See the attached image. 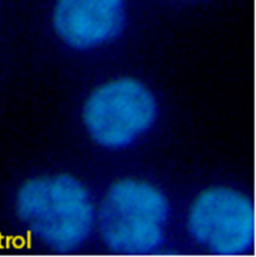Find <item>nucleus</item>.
Masks as SVG:
<instances>
[{"label":"nucleus","instance_id":"f257e3e1","mask_svg":"<svg viewBox=\"0 0 256 257\" xmlns=\"http://www.w3.org/2000/svg\"><path fill=\"white\" fill-rule=\"evenodd\" d=\"M16 210L28 232L59 252L78 248L95 224L90 193L69 175L26 182L18 191Z\"/></svg>","mask_w":256,"mask_h":257},{"label":"nucleus","instance_id":"f03ea898","mask_svg":"<svg viewBox=\"0 0 256 257\" xmlns=\"http://www.w3.org/2000/svg\"><path fill=\"white\" fill-rule=\"evenodd\" d=\"M169 215L166 198L146 182L124 179L116 183L99 212L105 244L123 254H145L160 247Z\"/></svg>","mask_w":256,"mask_h":257},{"label":"nucleus","instance_id":"7ed1b4c3","mask_svg":"<svg viewBox=\"0 0 256 257\" xmlns=\"http://www.w3.org/2000/svg\"><path fill=\"white\" fill-rule=\"evenodd\" d=\"M156 104L150 91L135 79L102 86L89 97L83 120L90 136L107 149H122L151 127Z\"/></svg>","mask_w":256,"mask_h":257},{"label":"nucleus","instance_id":"20e7f679","mask_svg":"<svg viewBox=\"0 0 256 257\" xmlns=\"http://www.w3.org/2000/svg\"><path fill=\"white\" fill-rule=\"evenodd\" d=\"M189 229L192 238L209 251L224 256L242 254L255 238L253 206L234 189H208L192 205Z\"/></svg>","mask_w":256,"mask_h":257},{"label":"nucleus","instance_id":"39448f33","mask_svg":"<svg viewBox=\"0 0 256 257\" xmlns=\"http://www.w3.org/2000/svg\"><path fill=\"white\" fill-rule=\"evenodd\" d=\"M124 16L123 0H58L54 25L65 44L91 49L114 39Z\"/></svg>","mask_w":256,"mask_h":257}]
</instances>
